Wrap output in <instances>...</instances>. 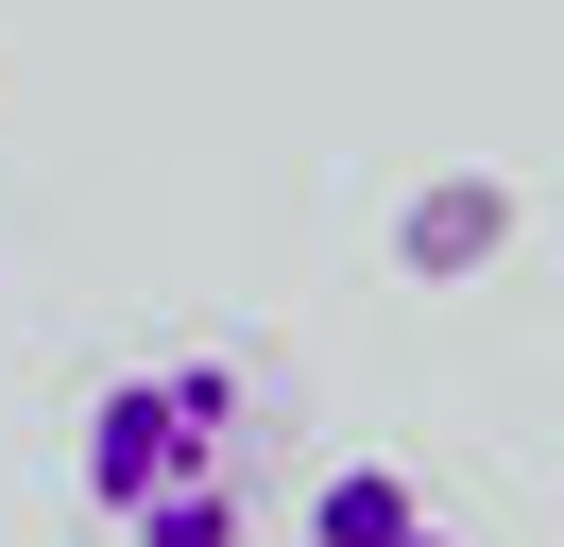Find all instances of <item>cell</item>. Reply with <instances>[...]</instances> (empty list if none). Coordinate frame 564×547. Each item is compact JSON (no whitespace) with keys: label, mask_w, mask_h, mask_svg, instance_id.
Listing matches in <instances>:
<instances>
[{"label":"cell","mask_w":564,"mask_h":547,"mask_svg":"<svg viewBox=\"0 0 564 547\" xmlns=\"http://www.w3.org/2000/svg\"><path fill=\"white\" fill-rule=\"evenodd\" d=\"M86 513L120 547H240L257 513V376L240 360H138L86 394Z\"/></svg>","instance_id":"obj_1"},{"label":"cell","mask_w":564,"mask_h":547,"mask_svg":"<svg viewBox=\"0 0 564 547\" xmlns=\"http://www.w3.org/2000/svg\"><path fill=\"white\" fill-rule=\"evenodd\" d=\"M513 239V189H427L411 205V274H462V257H496Z\"/></svg>","instance_id":"obj_3"},{"label":"cell","mask_w":564,"mask_h":547,"mask_svg":"<svg viewBox=\"0 0 564 547\" xmlns=\"http://www.w3.org/2000/svg\"><path fill=\"white\" fill-rule=\"evenodd\" d=\"M291 547H445V513H427V479H411V462H325Z\"/></svg>","instance_id":"obj_2"}]
</instances>
